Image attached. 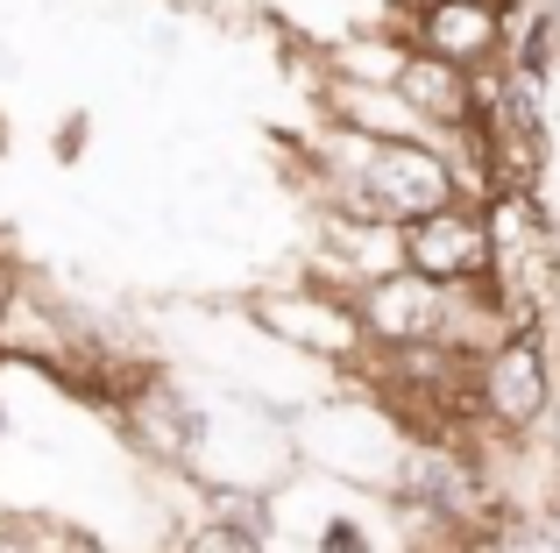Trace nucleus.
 Wrapping results in <instances>:
<instances>
[{
	"mask_svg": "<svg viewBox=\"0 0 560 553\" xmlns=\"http://www.w3.org/2000/svg\"><path fill=\"white\" fill-rule=\"evenodd\" d=\"M0 440H8V398H0Z\"/></svg>",
	"mask_w": 560,
	"mask_h": 553,
	"instance_id": "obj_13",
	"label": "nucleus"
},
{
	"mask_svg": "<svg viewBox=\"0 0 560 553\" xmlns=\"http://www.w3.org/2000/svg\"><path fill=\"white\" fill-rule=\"evenodd\" d=\"M476 398L482 419L497 433L533 440L547 426L553 398H560V362H553V327H511L490 355H476Z\"/></svg>",
	"mask_w": 560,
	"mask_h": 553,
	"instance_id": "obj_2",
	"label": "nucleus"
},
{
	"mask_svg": "<svg viewBox=\"0 0 560 553\" xmlns=\"http://www.w3.org/2000/svg\"><path fill=\"white\" fill-rule=\"evenodd\" d=\"M85 136H93V121H85V114H71V121L50 136V156H57V164H79V156H85Z\"/></svg>",
	"mask_w": 560,
	"mask_h": 553,
	"instance_id": "obj_12",
	"label": "nucleus"
},
{
	"mask_svg": "<svg viewBox=\"0 0 560 553\" xmlns=\"http://www.w3.org/2000/svg\"><path fill=\"white\" fill-rule=\"evenodd\" d=\"M511 22H518V0H419L405 14L411 43L433 57H454V64L482 71L511 57Z\"/></svg>",
	"mask_w": 560,
	"mask_h": 553,
	"instance_id": "obj_5",
	"label": "nucleus"
},
{
	"mask_svg": "<svg viewBox=\"0 0 560 553\" xmlns=\"http://www.w3.org/2000/svg\"><path fill=\"white\" fill-rule=\"evenodd\" d=\"M114 419H121V440L136 447L142 461L171 469V475H191L206 461V447H213V412L164 369L142 376V384L114 404Z\"/></svg>",
	"mask_w": 560,
	"mask_h": 553,
	"instance_id": "obj_3",
	"label": "nucleus"
},
{
	"mask_svg": "<svg viewBox=\"0 0 560 553\" xmlns=\"http://www.w3.org/2000/svg\"><path fill=\"white\" fill-rule=\"evenodd\" d=\"M362 305V327H370L376 348H411V341H447V319H454V284H433L419 270H390L370 276L355 291Z\"/></svg>",
	"mask_w": 560,
	"mask_h": 553,
	"instance_id": "obj_6",
	"label": "nucleus"
},
{
	"mask_svg": "<svg viewBox=\"0 0 560 553\" xmlns=\"http://www.w3.org/2000/svg\"><path fill=\"white\" fill-rule=\"evenodd\" d=\"M405 57H411V28H341V36H327V79L397 85Z\"/></svg>",
	"mask_w": 560,
	"mask_h": 553,
	"instance_id": "obj_8",
	"label": "nucleus"
},
{
	"mask_svg": "<svg viewBox=\"0 0 560 553\" xmlns=\"http://www.w3.org/2000/svg\"><path fill=\"white\" fill-rule=\"evenodd\" d=\"M313 553H383V540L362 511H327L313 526Z\"/></svg>",
	"mask_w": 560,
	"mask_h": 553,
	"instance_id": "obj_10",
	"label": "nucleus"
},
{
	"mask_svg": "<svg viewBox=\"0 0 560 553\" xmlns=\"http://www.w3.org/2000/svg\"><path fill=\"white\" fill-rule=\"evenodd\" d=\"M405 263L433 284H482L497 270V242H490V213L482 199H454V207L405 221Z\"/></svg>",
	"mask_w": 560,
	"mask_h": 553,
	"instance_id": "obj_4",
	"label": "nucleus"
},
{
	"mask_svg": "<svg viewBox=\"0 0 560 553\" xmlns=\"http://www.w3.org/2000/svg\"><path fill=\"white\" fill-rule=\"evenodd\" d=\"M242 313H248V327H256V333L299 348V355H313V362H334V369H355L362 348H370V327H362L355 291L334 284V276H319V270L291 276V284L248 291Z\"/></svg>",
	"mask_w": 560,
	"mask_h": 553,
	"instance_id": "obj_1",
	"label": "nucleus"
},
{
	"mask_svg": "<svg viewBox=\"0 0 560 553\" xmlns=\"http://www.w3.org/2000/svg\"><path fill=\"white\" fill-rule=\"evenodd\" d=\"M0 553H50V546H43L36 518H8V511H0Z\"/></svg>",
	"mask_w": 560,
	"mask_h": 553,
	"instance_id": "obj_11",
	"label": "nucleus"
},
{
	"mask_svg": "<svg viewBox=\"0 0 560 553\" xmlns=\"http://www.w3.org/2000/svg\"><path fill=\"white\" fill-rule=\"evenodd\" d=\"M397 93H405V107L419 114V121L433 128L440 142H454V136H462V128L482 114V79H476V71L454 64V57L419 50V43H411L405 71H397Z\"/></svg>",
	"mask_w": 560,
	"mask_h": 553,
	"instance_id": "obj_7",
	"label": "nucleus"
},
{
	"mask_svg": "<svg viewBox=\"0 0 560 553\" xmlns=\"http://www.w3.org/2000/svg\"><path fill=\"white\" fill-rule=\"evenodd\" d=\"M0 156H8V114H0Z\"/></svg>",
	"mask_w": 560,
	"mask_h": 553,
	"instance_id": "obj_14",
	"label": "nucleus"
},
{
	"mask_svg": "<svg viewBox=\"0 0 560 553\" xmlns=\"http://www.w3.org/2000/svg\"><path fill=\"white\" fill-rule=\"evenodd\" d=\"M178 553H270V540L248 532V526H228V518H213V511H199L178 532Z\"/></svg>",
	"mask_w": 560,
	"mask_h": 553,
	"instance_id": "obj_9",
	"label": "nucleus"
}]
</instances>
